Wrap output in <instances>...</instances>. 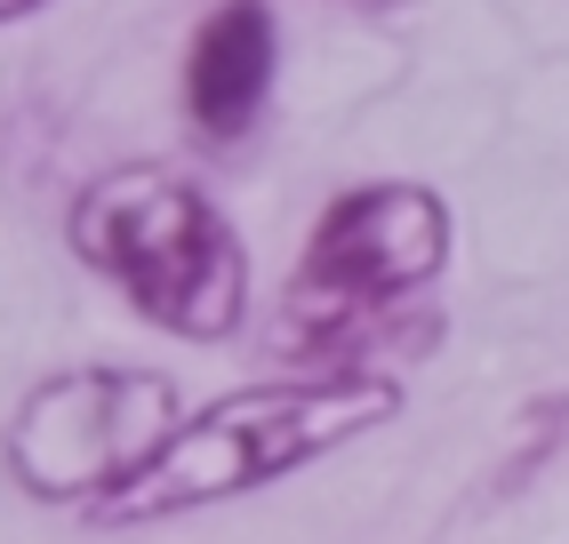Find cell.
<instances>
[{"label": "cell", "instance_id": "cell-1", "mask_svg": "<svg viewBox=\"0 0 569 544\" xmlns=\"http://www.w3.org/2000/svg\"><path fill=\"white\" fill-rule=\"evenodd\" d=\"M401 416V376L386 369H321L217 393L193 416H177L121 488L97 496V521H169L193 504H224L306 473L313 456L346 449Z\"/></svg>", "mask_w": 569, "mask_h": 544}, {"label": "cell", "instance_id": "cell-2", "mask_svg": "<svg viewBox=\"0 0 569 544\" xmlns=\"http://www.w3.org/2000/svg\"><path fill=\"white\" fill-rule=\"evenodd\" d=\"M72 256L129 296V313L184 344H224L249 313V249L201 177L169 161L104 169L72 192Z\"/></svg>", "mask_w": 569, "mask_h": 544}, {"label": "cell", "instance_id": "cell-3", "mask_svg": "<svg viewBox=\"0 0 569 544\" xmlns=\"http://www.w3.org/2000/svg\"><path fill=\"white\" fill-rule=\"evenodd\" d=\"M458 216L433 184L377 177L329 192V209L306 232V256L281 296V353L289 361H346L386 329L417 289L449 272Z\"/></svg>", "mask_w": 569, "mask_h": 544}, {"label": "cell", "instance_id": "cell-4", "mask_svg": "<svg viewBox=\"0 0 569 544\" xmlns=\"http://www.w3.org/2000/svg\"><path fill=\"white\" fill-rule=\"evenodd\" d=\"M177 416V384L161 369H57L17 401L0 433V464L41 504H97L153 456Z\"/></svg>", "mask_w": 569, "mask_h": 544}, {"label": "cell", "instance_id": "cell-5", "mask_svg": "<svg viewBox=\"0 0 569 544\" xmlns=\"http://www.w3.org/2000/svg\"><path fill=\"white\" fill-rule=\"evenodd\" d=\"M273 57H281L273 9L264 0H217L193 24V49H184V121L209 144H241L264 97H273Z\"/></svg>", "mask_w": 569, "mask_h": 544}, {"label": "cell", "instance_id": "cell-6", "mask_svg": "<svg viewBox=\"0 0 569 544\" xmlns=\"http://www.w3.org/2000/svg\"><path fill=\"white\" fill-rule=\"evenodd\" d=\"M49 0H0V24H24V17H41Z\"/></svg>", "mask_w": 569, "mask_h": 544}]
</instances>
